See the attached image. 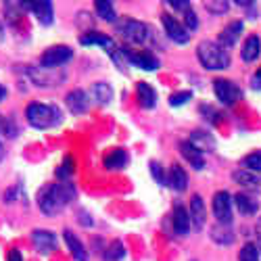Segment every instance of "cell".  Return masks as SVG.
<instances>
[{
    "mask_svg": "<svg viewBox=\"0 0 261 261\" xmlns=\"http://www.w3.org/2000/svg\"><path fill=\"white\" fill-rule=\"evenodd\" d=\"M75 199L73 182H55L42 186L38 192V207L44 215H57Z\"/></svg>",
    "mask_w": 261,
    "mask_h": 261,
    "instance_id": "cell-1",
    "label": "cell"
},
{
    "mask_svg": "<svg viewBox=\"0 0 261 261\" xmlns=\"http://www.w3.org/2000/svg\"><path fill=\"white\" fill-rule=\"evenodd\" d=\"M25 119L36 129H50L61 123L63 115L57 105H44V102H30L25 109Z\"/></svg>",
    "mask_w": 261,
    "mask_h": 261,
    "instance_id": "cell-2",
    "label": "cell"
},
{
    "mask_svg": "<svg viewBox=\"0 0 261 261\" xmlns=\"http://www.w3.org/2000/svg\"><path fill=\"white\" fill-rule=\"evenodd\" d=\"M197 57L201 61V65L209 71H222L226 67H230V53L226 48H222L217 42L211 40H203L199 48H197Z\"/></svg>",
    "mask_w": 261,
    "mask_h": 261,
    "instance_id": "cell-3",
    "label": "cell"
},
{
    "mask_svg": "<svg viewBox=\"0 0 261 261\" xmlns=\"http://www.w3.org/2000/svg\"><path fill=\"white\" fill-rule=\"evenodd\" d=\"M117 32L127 42H132V44H144L148 40V25H144L142 21H136V19L125 17V19L117 21Z\"/></svg>",
    "mask_w": 261,
    "mask_h": 261,
    "instance_id": "cell-4",
    "label": "cell"
},
{
    "mask_svg": "<svg viewBox=\"0 0 261 261\" xmlns=\"http://www.w3.org/2000/svg\"><path fill=\"white\" fill-rule=\"evenodd\" d=\"M73 59V50L65 44H57V46H50L42 53L40 57V67L44 69H59L61 65H65L67 61Z\"/></svg>",
    "mask_w": 261,
    "mask_h": 261,
    "instance_id": "cell-5",
    "label": "cell"
},
{
    "mask_svg": "<svg viewBox=\"0 0 261 261\" xmlns=\"http://www.w3.org/2000/svg\"><path fill=\"white\" fill-rule=\"evenodd\" d=\"M213 92L217 98H220V102H224L228 107L238 102L243 96V90L238 88V84H234L232 80H222V77L213 82Z\"/></svg>",
    "mask_w": 261,
    "mask_h": 261,
    "instance_id": "cell-6",
    "label": "cell"
},
{
    "mask_svg": "<svg viewBox=\"0 0 261 261\" xmlns=\"http://www.w3.org/2000/svg\"><path fill=\"white\" fill-rule=\"evenodd\" d=\"M123 50V57L129 65H136V67L144 69V71H155L159 69V59L148 53V50H129V48H121Z\"/></svg>",
    "mask_w": 261,
    "mask_h": 261,
    "instance_id": "cell-7",
    "label": "cell"
},
{
    "mask_svg": "<svg viewBox=\"0 0 261 261\" xmlns=\"http://www.w3.org/2000/svg\"><path fill=\"white\" fill-rule=\"evenodd\" d=\"M161 21H163V28H165L167 38H169V40H173L176 44H186V42L190 40V32L186 30V25H184V23H180V21H178L176 17H173V15L165 13V15L161 17Z\"/></svg>",
    "mask_w": 261,
    "mask_h": 261,
    "instance_id": "cell-8",
    "label": "cell"
},
{
    "mask_svg": "<svg viewBox=\"0 0 261 261\" xmlns=\"http://www.w3.org/2000/svg\"><path fill=\"white\" fill-rule=\"evenodd\" d=\"M213 215L217 217V224H230L232 222V197L226 190L215 192V197H213Z\"/></svg>",
    "mask_w": 261,
    "mask_h": 261,
    "instance_id": "cell-9",
    "label": "cell"
},
{
    "mask_svg": "<svg viewBox=\"0 0 261 261\" xmlns=\"http://www.w3.org/2000/svg\"><path fill=\"white\" fill-rule=\"evenodd\" d=\"M80 44H82V46H100V48H105L111 57L117 53V44L113 42V38L107 36V34H100V32L82 34V36H80Z\"/></svg>",
    "mask_w": 261,
    "mask_h": 261,
    "instance_id": "cell-10",
    "label": "cell"
},
{
    "mask_svg": "<svg viewBox=\"0 0 261 261\" xmlns=\"http://www.w3.org/2000/svg\"><path fill=\"white\" fill-rule=\"evenodd\" d=\"M32 243H34V247H36L38 253L48 255V253H53V251L57 249V236H55V232H50V230L36 228V230L32 232Z\"/></svg>",
    "mask_w": 261,
    "mask_h": 261,
    "instance_id": "cell-11",
    "label": "cell"
},
{
    "mask_svg": "<svg viewBox=\"0 0 261 261\" xmlns=\"http://www.w3.org/2000/svg\"><path fill=\"white\" fill-rule=\"evenodd\" d=\"M243 34V21H232V23H228L222 32H220V38H217V44H220L222 48H232L238 38H241Z\"/></svg>",
    "mask_w": 261,
    "mask_h": 261,
    "instance_id": "cell-12",
    "label": "cell"
},
{
    "mask_svg": "<svg viewBox=\"0 0 261 261\" xmlns=\"http://www.w3.org/2000/svg\"><path fill=\"white\" fill-rule=\"evenodd\" d=\"M50 69H44V67H30L28 69V73H30V77L38 84V86H57V84H61L63 80H65V73H48Z\"/></svg>",
    "mask_w": 261,
    "mask_h": 261,
    "instance_id": "cell-13",
    "label": "cell"
},
{
    "mask_svg": "<svg viewBox=\"0 0 261 261\" xmlns=\"http://www.w3.org/2000/svg\"><path fill=\"white\" fill-rule=\"evenodd\" d=\"M65 102H67V109L73 113V115H84L86 111H88V94H86L84 90H71L67 96H65Z\"/></svg>",
    "mask_w": 261,
    "mask_h": 261,
    "instance_id": "cell-14",
    "label": "cell"
},
{
    "mask_svg": "<svg viewBox=\"0 0 261 261\" xmlns=\"http://www.w3.org/2000/svg\"><path fill=\"white\" fill-rule=\"evenodd\" d=\"M190 222L194 226V230H203L205 222H207V211H205V203L201 194H194L190 201Z\"/></svg>",
    "mask_w": 261,
    "mask_h": 261,
    "instance_id": "cell-15",
    "label": "cell"
},
{
    "mask_svg": "<svg viewBox=\"0 0 261 261\" xmlns=\"http://www.w3.org/2000/svg\"><path fill=\"white\" fill-rule=\"evenodd\" d=\"M25 9L34 13V17L42 25H53L55 23V9L50 3H25Z\"/></svg>",
    "mask_w": 261,
    "mask_h": 261,
    "instance_id": "cell-16",
    "label": "cell"
},
{
    "mask_svg": "<svg viewBox=\"0 0 261 261\" xmlns=\"http://www.w3.org/2000/svg\"><path fill=\"white\" fill-rule=\"evenodd\" d=\"M188 142L197 150H201V153H211V150H215V146H217L215 138L209 132H205V129H194L188 138Z\"/></svg>",
    "mask_w": 261,
    "mask_h": 261,
    "instance_id": "cell-17",
    "label": "cell"
},
{
    "mask_svg": "<svg viewBox=\"0 0 261 261\" xmlns=\"http://www.w3.org/2000/svg\"><path fill=\"white\" fill-rule=\"evenodd\" d=\"M234 205L243 215H255L259 211V201L251 192H238L234 197Z\"/></svg>",
    "mask_w": 261,
    "mask_h": 261,
    "instance_id": "cell-18",
    "label": "cell"
},
{
    "mask_svg": "<svg viewBox=\"0 0 261 261\" xmlns=\"http://www.w3.org/2000/svg\"><path fill=\"white\" fill-rule=\"evenodd\" d=\"M167 184L173 188V190H178V192H184L188 188V173L184 171L182 165H171L169 167V173H167Z\"/></svg>",
    "mask_w": 261,
    "mask_h": 261,
    "instance_id": "cell-19",
    "label": "cell"
},
{
    "mask_svg": "<svg viewBox=\"0 0 261 261\" xmlns=\"http://www.w3.org/2000/svg\"><path fill=\"white\" fill-rule=\"evenodd\" d=\"M136 96H138V102L142 109H153L157 105V92H155L153 86L146 84V82H138Z\"/></svg>",
    "mask_w": 261,
    "mask_h": 261,
    "instance_id": "cell-20",
    "label": "cell"
},
{
    "mask_svg": "<svg viewBox=\"0 0 261 261\" xmlns=\"http://www.w3.org/2000/svg\"><path fill=\"white\" fill-rule=\"evenodd\" d=\"M190 211L184 207V205H176L173 207V230H176L178 234H188L190 230Z\"/></svg>",
    "mask_w": 261,
    "mask_h": 261,
    "instance_id": "cell-21",
    "label": "cell"
},
{
    "mask_svg": "<svg viewBox=\"0 0 261 261\" xmlns=\"http://www.w3.org/2000/svg\"><path fill=\"white\" fill-rule=\"evenodd\" d=\"M180 153H182V157L194 167V169H203L205 167V159H203V153L201 150H197L194 148L188 140H184V142H180Z\"/></svg>",
    "mask_w": 261,
    "mask_h": 261,
    "instance_id": "cell-22",
    "label": "cell"
},
{
    "mask_svg": "<svg viewBox=\"0 0 261 261\" xmlns=\"http://www.w3.org/2000/svg\"><path fill=\"white\" fill-rule=\"evenodd\" d=\"M63 238H65V245H67V249L71 251V255H73L77 261H88V251L84 249V245L80 243V238H77L71 230H65V232H63Z\"/></svg>",
    "mask_w": 261,
    "mask_h": 261,
    "instance_id": "cell-23",
    "label": "cell"
},
{
    "mask_svg": "<svg viewBox=\"0 0 261 261\" xmlns=\"http://www.w3.org/2000/svg\"><path fill=\"white\" fill-rule=\"evenodd\" d=\"M259 55H261V40H259V36H249L245 40V44H243V50H241L243 61L253 63L255 59H259Z\"/></svg>",
    "mask_w": 261,
    "mask_h": 261,
    "instance_id": "cell-24",
    "label": "cell"
},
{
    "mask_svg": "<svg viewBox=\"0 0 261 261\" xmlns=\"http://www.w3.org/2000/svg\"><path fill=\"white\" fill-rule=\"evenodd\" d=\"M90 96L98 105H109L111 98H113V88L107 82H96V84H92V88H90Z\"/></svg>",
    "mask_w": 261,
    "mask_h": 261,
    "instance_id": "cell-25",
    "label": "cell"
},
{
    "mask_svg": "<svg viewBox=\"0 0 261 261\" xmlns=\"http://www.w3.org/2000/svg\"><path fill=\"white\" fill-rule=\"evenodd\" d=\"M127 153L123 148H115V150H111L107 157H105V167L107 169H111V171H115V169H123L125 165H127Z\"/></svg>",
    "mask_w": 261,
    "mask_h": 261,
    "instance_id": "cell-26",
    "label": "cell"
},
{
    "mask_svg": "<svg viewBox=\"0 0 261 261\" xmlns=\"http://www.w3.org/2000/svg\"><path fill=\"white\" fill-rule=\"evenodd\" d=\"M234 180L241 184V186L251 188V190H257L261 186L259 176H257L255 171H251V169H238V171H234Z\"/></svg>",
    "mask_w": 261,
    "mask_h": 261,
    "instance_id": "cell-27",
    "label": "cell"
},
{
    "mask_svg": "<svg viewBox=\"0 0 261 261\" xmlns=\"http://www.w3.org/2000/svg\"><path fill=\"white\" fill-rule=\"evenodd\" d=\"M211 238L217 245H232L234 243V232L230 230V224H215L211 228Z\"/></svg>",
    "mask_w": 261,
    "mask_h": 261,
    "instance_id": "cell-28",
    "label": "cell"
},
{
    "mask_svg": "<svg viewBox=\"0 0 261 261\" xmlns=\"http://www.w3.org/2000/svg\"><path fill=\"white\" fill-rule=\"evenodd\" d=\"M94 11H96V15L100 19L111 21V23H117L115 7H113V3H109V0H98V3H94Z\"/></svg>",
    "mask_w": 261,
    "mask_h": 261,
    "instance_id": "cell-29",
    "label": "cell"
},
{
    "mask_svg": "<svg viewBox=\"0 0 261 261\" xmlns=\"http://www.w3.org/2000/svg\"><path fill=\"white\" fill-rule=\"evenodd\" d=\"M102 257H105V261H121V259L125 257V247H123V243H121V241H113L111 245L105 249Z\"/></svg>",
    "mask_w": 261,
    "mask_h": 261,
    "instance_id": "cell-30",
    "label": "cell"
},
{
    "mask_svg": "<svg viewBox=\"0 0 261 261\" xmlns=\"http://www.w3.org/2000/svg\"><path fill=\"white\" fill-rule=\"evenodd\" d=\"M75 171V161H73V157H65L63 159V163H61V167H57V178L61 180V182H67L69 178H71V173Z\"/></svg>",
    "mask_w": 261,
    "mask_h": 261,
    "instance_id": "cell-31",
    "label": "cell"
},
{
    "mask_svg": "<svg viewBox=\"0 0 261 261\" xmlns=\"http://www.w3.org/2000/svg\"><path fill=\"white\" fill-rule=\"evenodd\" d=\"M243 165H245V169H251L255 173H261V150H255V153L247 155L243 159Z\"/></svg>",
    "mask_w": 261,
    "mask_h": 261,
    "instance_id": "cell-32",
    "label": "cell"
},
{
    "mask_svg": "<svg viewBox=\"0 0 261 261\" xmlns=\"http://www.w3.org/2000/svg\"><path fill=\"white\" fill-rule=\"evenodd\" d=\"M205 9L213 15H226L228 9H230V3H226V0H207Z\"/></svg>",
    "mask_w": 261,
    "mask_h": 261,
    "instance_id": "cell-33",
    "label": "cell"
},
{
    "mask_svg": "<svg viewBox=\"0 0 261 261\" xmlns=\"http://www.w3.org/2000/svg\"><path fill=\"white\" fill-rule=\"evenodd\" d=\"M238 261H259V249L253 243H247L238 253Z\"/></svg>",
    "mask_w": 261,
    "mask_h": 261,
    "instance_id": "cell-34",
    "label": "cell"
},
{
    "mask_svg": "<svg viewBox=\"0 0 261 261\" xmlns=\"http://www.w3.org/2000/svg\"><path fill=\"white\" fill-rule=\"evenodd\" d=\"M190 98H192V92H190V90L176 92V94H171V96H169V105H171V107H182V105H186Z\"/></svg>",
    "mask_w": 261,
    "mask_h": 261,
    "instance_id": "cell-35",
    "label": "cell"
},
{
    "mask_svg": "<svg viewBox=\"0 0 261 261\" xmlns=\"http://www.w3.org/2000/svg\"><path fill=\"white\" fill-rule=\"evenodd\" d=\"M150 173H153L155 182H159V184H167V176H165L163 167H161L157 161H150Z\"/></svg>",
    "mask_w": 261,
    "mask_h": 261,
    "instance_id": "cell-36",
    "label": "cell"
},
{
    "mask_svg": "<svg viewBox=\"0 0 261 261\" xmlns=\"http://www.w3.org/2000/svg\"><path fill=\"white\" fill-rule=\"evenodd\" d=\"M184 25H186V30H188V32H192V30H197V28H199V19H197V13H194L192 9L184 13Z\"/></svg>",
    "mask_w": 261,
    "mask_h": 261,
    "instance_id": "cell-37",
    "label": "cell"
},
{
    "mask_svg": "<svg viewBox=\"0 0 261 261\" xmlns=\"http://www.w3.org/2000/svg\"><path fill=\"white\" fill-rule=\"evenodd\" d=\"M169 7H171V9H176V11H182V15H184L186 11L192 9L190 3H186V0H176V3H169Z\"/></svg>",
    "mask_w": 261,
    "mask_h": 261,
    "instance_id": "cell-38",
    "label": "cell"
},
{
    "mask_svg": "<svg viewBox=\"0 0 261 261\" xmlns=\"http://www.w3.org/2000/svg\"><path fill=\"white\" fill-rule=\"evenodd\" d=\"M77 222H80L84 228H90V226H92V217H90V213L80 211V213H77Z\"/></svg>",
    "mask_w": 261,
    "mask_h": 261,
    "instance_id": "cell-39",
    "label": "cell"
},
{
    "mask_svg": "<svg viewBox=\"0 0 261 261\" xmlns=\"http://www.w3.org/2000/svg\"><path fill=\"white\" fill-rule=\"evenodd\" d=\"M9 261H23V255H21V251H17V249H11L9 251Z\"/></svg>",
    "mask_w": 261,
    "mask_h": 261,
    "instance_id": "cell-40",
    "label": "cell"
},
{
    "mask_svg": "<svg viewBox=\"0 0 261 261\" xmlns=\"http://www.w3.org/2000/svg\"><path fill=\"white\" fill-rule=\"evenodd\" d=\"M253 88H255V90H261V69L253 75Z\"/></svg>",
    "mask_w": 261,
    "mask_h": 261,
    "instance_id": "cell-41",
    "label": "cell"
},
{
    "mask_svg": "<svg viewBox=\"0 0 261 261\" xmlns=\"http://www.w3.org/2000/svg\"><path fill=\"white\" fill-rule=\"evenodd\" d=\"M255 236H257V243H259V249H261V217H259V222L255 226Z\"/></svg>",
    "mask_w": 261,
    "mask_h": 261,
    "instance_id": "cell-42",
    "label": "cell"
},
{
    "mask_svg": "<svg viewBox=\"0 0 261 261\" xmlns=\"http://www.w3.org/2000/svg\"><path fill=\"white\" fill-rule=\"evenodd\" d=\"M7 125H9L7 119H3V115H0V134H5V132H7Z\"/></svg>",
    "mask_w": 261,
    "mask_h": 261,
    "instance_id": "cell-43",
    "label": "cell"
},
{
    "mask_svg": "<svg viewBox=\"0 0 261 261\" xmlns=\"http://www.w3.org/2000/svg\"><path fill=\"white\" fill-rule=\"evenodd\" d=\"M5 98H7V88L0 84V100H5Z\"/></svg>",
    "mask_w": 261,
    "mask_h": 261,
    "instance_id": "cell-44",
    "label": "cell"
},
{
    "mask_svg": "<svg viewBox=\"0 0 261 261\" xmlns=\"http://www.w3.org/2000/svg\"><path fill=\"white\" fill-rule=\"evenodd\" d=\"M3 157H5V148H3V142H0V161H3Z\"/></svg>",
    "mask_w": 261,
    "mask_h": 261,
    "instance_id": "cell-45",
    "label": "cell"
},
{
    "mask_svg": "<svg viewBox=\"0 0 261 261\" xmlns=\"http://www.w3.org/2000/svg\"><path fill=\"white\" fill-rule=\"evenodd\" d=\"M5 40V30H3V25H0V42Z\"/></svg>",
    "mask_w": 261,
    "mask_h": 261,
    "instance_id": "cell-46",
    "label": "cell"
}]
</instances>
